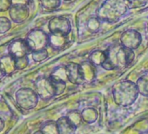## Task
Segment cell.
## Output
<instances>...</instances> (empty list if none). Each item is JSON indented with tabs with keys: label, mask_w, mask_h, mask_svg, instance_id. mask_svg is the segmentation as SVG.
<instances>
[{
	"label": "cell",
	"mask_w": 148,
	"mask_h": 134,
	"mask_svg": "<svg viewBox=\"0 0 148 134\" xmlns=\"http://www.w3.org/2000/svg\"><path fill=\"white\" fill-rule=\"evenodd\" d=\"M139 95L137 84L132 81L125 80L119 83L112 91L114 102L119 106L132 105Z\"/></svg>",
	"instance_id": "obj_1"
},
{
	"label": "cell",
	"mask_w": 148,
	"mask_h": 134,
	"mask_svg": "<svg viewBox=\"0 0 148 134\" xmlns=\"http://www.w3.org/2000/svg\"><path fill=\"white\" fill-rule=\"evenodd\" d=\"M129 51L119 45L112 46L106 52V61L102 64L104 68L112 70L115 68H124L131 62Z\"/></svg>",
	"instance_id": "obj_2"
},
{
	"label": "cell",
	"mask_w": 148,
	"mask_h": 134,
	"mask_svg": "<svg viewBox=\"0 0 148 134\" xmlns=\"http://www.w3.org/2000/svg\"><path fill=\"white\" fill-rule=\"evenodd\" d=\"M18 105L25 111L34 109L38 104V95L36 91L31 88H21L15 94Z\"/></svg>",
	"instance_id": "obj_3"
},
{
	"label": "cell",
	"mask_w": 148,
	"mask_h": 134,
	"mask_svg": "<svg viewBox=\"0 0 148 134\" xmlns=\"http://www.w3.org/2000/svg\"><path fill=\"white\" fill-rule=\"evenodd\" d=\"M35 91L39 98L47 101L57 96V91L51 78H38L35 82Z\"/></svg>",
	"instance_id": "obj_4"
},
{
	"label": "cell",
	"mask_w": 148,
	"mask_h": 134,
	"mask_svg": "<svg viewBox=\"0 0 148 134\" xmlns=\"http://www.w3.org/2000/svg\"><path fill=\"white\" fill-rule=\"evenodd\" d=\"M8 51H9V54L12 56L15 59L25 57L29 54V52L32 51L27 41H24V40L13 41L10 44Z\"/></svg>",
	"instance_id": "obj_5"
},
{
	"label": "cell",
	"mask_w": 148,
	"mask_h": 134,
	"mask_svg": "<svg viewBox=\"0 0 148 134\" xmlns=\"http://www.w3.org/2000/svg\"><path fill=\"white\" fill-rule=\"evenodd\" d=\"M66 75H67V79L70 80V82L76 84V85H79L81 83L84 82L85 80V75L83 74L81 68L75 64H69L66 67Z\"/></svg>",
	"instance_id": "obj_6"
},
{
	"label": "cell",
	"mask_w": 148,
	"mask_h": 134,
	"mask_svg": "<svg viewBox=\"0 0 148 134\" xmlns=\"http://www.w3.org/2000/svg\"><path fill=\"white\" fill-rule=\"evenodd\" d=\"M59 134H75L78 127L74 124L67 116L60 117L57 121Z\"/></svg>",
	"instance_id": "obj_7"
},
{
	"label": "cell",
	"mask_w": 148,
	"mask_h": 134,
	"mask_svg": "<svg viewBox=\"0 0 148 134\" xmlns=\"http://www.w3.org/2000/svg\"><path fill=\"white\" fill-rule=\"evenodd\" d=\"M0 64H1L5 74H10L13 72L15 69H17L16 59L10 54L0 59Z\"/></svg>",
	"instance_id": "obj_8"
},
{
	"label": "cell",
	"mask_w": 148,
	"mask_h": 134,
	"mask_svg": "<svg viewBox=\"0 0 148 134\" xmlns=\"http://www.w3.org/2000/svg\"><path fill=\"white\" fill-rule=\"evenodd\" d=\"M40 131L43 134H59L57 123L56 121H52V120L45 122L41 125Z\"/></svg>",
	"instance_id": "obj_9"
},
{
	"label": "cell",
	"mask_w": 148,
	"mask_h": 134,
	"mask_svg": "<svg viewBox=\"0 0 148 134\" xmlns=\"http://www.w3.org/2000/svg\"><path fill=\"white\" fill-rule=\"evenodd\" d=\"M82 118H83V122H86L88 124H92L93 123L97 118H98V112L96 110H94L93 108H87L85 109L82 112Z\"/></svg>",
	"instance_id": "obj_10"
},
{
	"label": "cell",
	"mask_w": 148,
	"mask_h": 134,
	"mask_svg": "<svg viewBox=\"0 0 148 134\" xmlns=\"http://www.w3.org/2000/svg\"><path fill=\"white\" fill-rule=\"evenodd\" d=\"M68 118L75 124L77 127H79L81 123L83 122V118H82V115L80 112H79L78 111H70L67 115Z\"/></svg>",
	"instance_id": "obj_11"
},
{
	"label": "cell",
	"mask_w": 148,
	"mask_h": 134,
	"mask_svg": "<svg viewBox=\"0 0 148 134\" xmlns=\"http://www.w3.org/2000/svg\"><path fill=\"white\" fill-rule=\"evenodd\" d=\"M137 86L139 94L145 97H148V79H144V78L139 79L138 82L137 83Z\"/></svg>",
	"instance_id": "obj_12"
},
{
	"label": "cell",
	"mask_w": 148,
	"mask_h": 134,
	"mask_svg": "<svg viewBox=\"0 0 148 134\" xmlns=\"http://www.w3.org/2000/svg\"><path fill=\"white\" fill-rule=\"evenodd\" d=\"M47 57V52L45 50H39L32 52V57L36 62H39L44 60Z\"/></svg>",
	"instance_id": "obj_13"
},
{
	"label": "cell",
	"mask_w": 148,
	"mask_h": 134,
	"mask_svg": "<svg viewBox=\"0 0 148 134\" xmlns=\"http://www.w3.org/2000/svg\"><path fill=\"white\" fill-rule=\"evenodd\" d=\"M6 74H5V71L3 70V68H2V66H1V64H0V79H2L5 76Z\"/></svg>",
	"instance_id": "obj_14"
},
{
	"label": "cell",
	"mask_w": 148,
	"mask_h": 134,
	"mask_svg": "<svg viewBox=\"0 0 148 134\" xmlns=\"http://www.w3.org/2000/svg\"><path fill=\"white\" fill-rule=\"evenodd\" d=\"M5 121L3 120V118H0V131L4 130V128H5Z\"/></svg>",
	"instance_id": "obj_15"
},
{
	"label": "cell",
	"mask_w": 148,
	"mask_h": 134,
	"mask_svg": "<svg viewBox=\"0 0 148 134\" xmlns=\"http://www.w3.org/2000/svg\"><path fill=\"white\" fill-rule=\"evenodd\" d=\"M33 134H43V133L41 132V131H40V130H38V131H35Z\"/></svg>",
	"instance_id": "obj_16"
}]
</instances>
